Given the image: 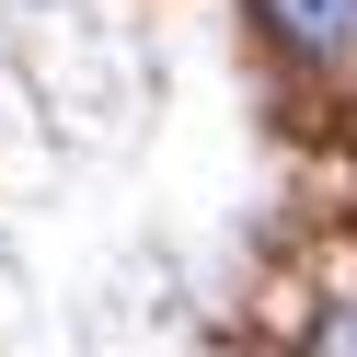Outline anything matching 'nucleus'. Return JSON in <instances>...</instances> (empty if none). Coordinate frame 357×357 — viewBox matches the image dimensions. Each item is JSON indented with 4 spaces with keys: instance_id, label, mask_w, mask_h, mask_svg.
<instances>
[{
    "instance_id": "obj_1",
    "label": "nucleus",
    "mask_w": 357,
    "mask_h": 357,
    "mask_svg": "<svg viewBox=\"0 0 357 357\" xmlns=\"http://www.w3.org/2000/svg\"><path fill=\"white\" fill-rule=\"evenodd\" d=\"M254 12H265V35H277V47H311V58L357 47V0H254Z\"/></svg>"
},
{
    "instance_id": "obj_2",
    "label": "nucleus",
    "mask_w": 357,
    "mask_h": 357,
    "mask_svg": "<svg viewBox=\"0 0 357 357\" xmlns=\"http://www.w3.org/2000/svg\"><path fill=\"white\" fill-rule=\"evenodd\" d=\"M300 357H357V254H334L323 300H311V334H300Z\"/></svg>"
}]
</instances>
